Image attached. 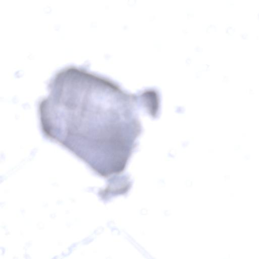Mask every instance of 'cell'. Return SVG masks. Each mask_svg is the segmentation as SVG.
Instances as JSON below:
<instances>
[{
	"label": "cell",
	"instance_id": "obj_1",
	"mask_svg": "<svg viewBox=\"0 0 259 259\" xmlns=\"http://www.w3.org/2000/svg\"><path fill=\"white\" fill-rule=\"evenodd\" d=\"M38 103L43 136L81 158L103 159L123 168L125 111L121 91L110 79L75 66L52 76Z\"/></svg>",
	"mask_w": 259,
	"mask_h": 259
}]
</instances>
